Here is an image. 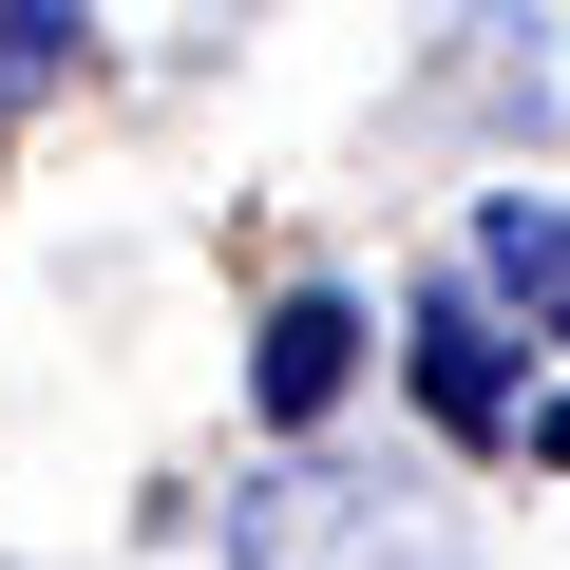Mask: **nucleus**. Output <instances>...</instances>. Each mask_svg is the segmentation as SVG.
Listing matches in <instances>:
<instances>
[{
	"label": "nucleus",
	"instance_id": "f257e3e1",
	"mask_svg": "<svg viewBox=\"0 0 570 570\" xmlns=\"http://www.w3.org/2000/svg\"><path fill=\"white\" fill-rule=\"evenodd\" d=\"M343 381H362V305L285 285V305H266V343H247V400H266V419H324Z\"/></svg>",
	"mask_w": 570,
	"mask_h": 570
},
{
	"label": "nucleus",
	"instance_id": "f03ea898",
	"mask_svg": "<svg viewBox=\"0 0 570 570\" xmlns=\"http://www.w3.org/2000/svg\"><path fill=\"white\" fill-rule=\"evenodd\" d=\"M419 400H438L456 438H513V362H494V324H475V285L419 305Z\"/></svg>",
	"mask_w": 570,
	"mask_h": 570
},
{
	"label": "nucleus",
	"instance_id": "7ed1b4c3",
	"mask_svg": "<svg viewBox=\"0 0 570 570\" xmlns=\"http://www.w3.org/2000/svg\"><path fill=\"white\" fill-rule=\"evenodd\" d=\"M475 266L513 285V305H532V343H570V209H532V190H513V209L475 228Z\"/></svg>",
	"mask_w": 570,
	"mask_h": 570
},
{
	"label": "nucleus",
	"instance_id": "20e7f679",
	"mask_svg": "<svg viewBox=\"0 0 570 570\" xmlns=\"http://www.w3.org/2000/svg\"><path fill=\"white\" fill-rule=\"evenodd\" d=\"M58 58H77V20H58V0H0V96H39Z\"/></svg>",
	"mask_w": 570,
	"mask_h": 570
},
{
	"label": "nucleus",
	"instance_id": "39448f33",
	"mask_svg": "<svg viewBox=\"0 0 570 570\" xmlns=\"http://www.w3.org/2000/svg\"><path fill=\"white\" fill-rule=\"evenodd\" d=\"M532 438H551V456H570V400H551V419H532Z\"/></svg>",
	"mask_w": 570,
	"mask_h": 570
}]
</instances>
